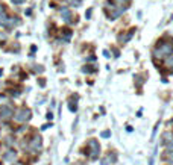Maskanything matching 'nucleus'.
<instances>
[{
    "label": "nucleus",
    "instance_id": "8",
    "mask_svg": "<svg viewBox=\"0 0 173 165\" xmlns=\"http://www.w3.org/2000/svg\"><path fill=\"white\" fill-rule=\"evenodd\" d=\"M134 32H135V29H131V30H129V32H128V34H126L125 36H120V40H123V42H128L129 40H131V38H132V35H134Z\"/></svg>",
    "mask_w": 173,
    "mask_h": 165
},
{
    "label": "nucleus",
    "instance_id": "18",
    "mask_svg": "<svg viewBox=\"0 0 173 165\" xmlns=\"http://www.w3.org/2000/svg\"><path fill=\"white\" fill-rule=\"evenodd\" d=\"M90 15H91V9L86 11V18H90Z\"/></svg>",
    "mask_w": 173,
    "mask_h": 165
},
{
    "label": "nucleus",
    "instance_id": "5",
    "mask_svg": "<svg viewBox=\"0 0 173 165\" xmlns=\"http://www.w3.org/2000/svg\"><path fill=\"white\" fill-rule=\"evenodd\" d=\"M40 148H41V138L40 136H34V140H32L30 144H29V150L36 152V150H40Z\"/></svg>",
    "mask_w": 173,
    "mask_h": 165
},
{
    "label": "nucleus",
    "instance_id": "9",
    "mask_svg": "<svg viewBox=\"0 0 173 165\" xmlns=\"http://www.w3.org/2000/svg\"><path fill=\"white\" fill-rule=\"evenodd\" d=\"M170 141H173V135L170 132H164L163 133V142H170Z\"/></svg>",
    "mask_w": 173,
    "mask_h": 165
},
{
    "label": "nucleus",
    "instance_id": "14",
    "mask_svg": "<svg viewBox=\"0 0 173 165\" xmlns=\"http://www.w3.org/2000/svg\"><path fill=\"white\" fill-rule=\"evenodd\" d=\"M167 152H169V153H173V141H170L169 144H167Z\"/></svg>",
    "mask_w": 173,
    "mask_h": 165
},
{
    "label": "nucleus",
    "instance_id": "19",
    "mask_svg": "<svg viewBox=\"0 0 173 165\" xmlns=\"http://www.w3.org/2000/svg\"><path fill=\"white\" fill-rule=\"evenodd\" d=\"M3 12H5V8L2 6V5H0V14H3Z\"/></svg>",
    "mask_w": 173,
    "mask_h": 165
},
{
    "label": "nucleus",
    "instance_id": "16",
    "mask_svg": "<svg viewBox=\"0 0 173 165\" xmlns=\"http://www.w3.org/2000/svg\"><path fill=\"white\" fill-rule=\"evenodd\" d=\"M5 40H6V35H5V34H3V32H2V30H0V41H2V42H3Z\"/></svg>",
    "mask_w": 173,
    "mask_h": 165
},
{
    "label": "nucleus",
    "instance_id": "3",
    "mask_svg": "<svg viewBox=\"0 0 173 165\" xmlns=\"http://www.w3.org/2000/svg\"><path fill=\"white\" fill-rule=\"evenodd\" d=\"M86 146L91 147V150L88 152V155L91 159H96L97 156H99V152H100V146H99V142H97L96 140H90L88 142H86Z\"/></svg>",
    "mask_w": 173,
    "mask_h": 165
},
{
    "label": "nucleus",
    "instance_id": "6",
    "mask_svg": "<svg viewBox=\"0 0 173 165\" xmlns=\"http://www.w3.org/2000/svg\"><path fill=\"white\" fill-rule=\"evenodd\" d=\"M59 11H61V15H62L64 21H66V23H72V12L68 11V8L64 6V8H61Z\"/></svg>",
    "mask_w": 173,
    "mask_h": 165
},
{
    "label": "nucleus",
    "instance_id": "17",
    "mask_svg": "<svg viewBox=\"0 0 173 165\" xmlns=\"http://www.w3.org/2000/svg\"><path fill=\"white\" fill-rule=\"evenodd\" d=\"M24 0H12V3H15V5H21Z\"/></svg>",
    "mask_w": 173,
    "mask_h": 165
},
{
    "label": "nucleus",
    "instance_id": "12",
    "mask_svg": "<svg viewBox=\"0 0 173 165\" xmlns=\"http://www.w3.org/2000/svg\"><path fill=\"white\" fill-rule=\"evenodd\" d=\"M82 71L84 73H93V71H96V67H88V65H86V67L82 68Z\"/></svg>",
    "mask_w": 173,
    "mask_h": 165
},
{
    "label": "nucleus",
    "instance_id": "4",
    "mask_svg": "<svg viewBox=\"0 0 173 165\" xmlns=\"http://www.w3.org/2000/svg\"><path fill=\"white\" fill-rule=\"evenodd\" d=\"M11 117H14V111L9 106H3L0 109V120H9Z\"/></svg>",
    "mask_w": 173,
    "mask_h": 165
},
{
    "label": "nucleus",
    "instance_id": "15",
    "mask_svg": "<svg viewBox=\"0 0 173 165\" xmlns=\"http://www.w3.org/2000/svg\"><path fill=\"white\" fill-rule=\"evenodd\" d=\"M111 135V132L109 130H105V132H102V138H108Z\"/></svg>",
    "mask_w": 173,
    "mask_h": 165
},
{
    "label": "nucleus",
    "instance_id": "13",
    "mask_svg": "<svg viewBox=\"0 0 173 165\" xmlns=\"http://www.w3.org/2000/svg\"><path fill=\"white\" fill-rule=\"evenodd\" d=\"M166 65L169 67V68H170V71L173 73V58H170V59H169V61L166 62Z\"/></svg>",
    "mask_w": 173,
    "mask_h": 165
},
{
    "label": "nucleus",
    "instance_id": "7",
    "mask_svg": "<svg viewBox=\"0 0 173 165\" xmlns=\"http://www.w3.org/2000/svg\"><path fill=\"white\" fill-rule=\"evenodd\" d=\"M15 158H17L15 152H14V150H8V152L3 155V161H5V162H14Z\"/></svg>",
    "mask_w": 173,
    "mask_h": 165
},
{
    "label": "nucleus",
    "instance_id": "11",
    "mask_svg": "<svg viewBox=\"0 0 173 165\" xmlns=\"http://www.w3.org/2000/svg\"><path fill=\"white\" fill-rule=\"evenodd\" d=\"M166 161H167V164L173 165V153H167V155H166Z\"/></svg>",
    "mask_w": 173,
    "mask_h": 165
},
{
    "label": "nucleus",
    "instance_id": "10",
    "mask_svg": "<svg viewBox=\"0 0 173 165\" xmlns=\"http://www.w3.org/2000/svg\"><path fill=\"white\" fill-rule=\"evenodd\" d=\"M68 108H70V111H72V112H74V111H76V108H78V105H76V99H72L70 100V103H68Z\"/></svg>",
    "mask_w": 173,
    "mask_h": 165
},
{
    "label": "nucleus",
    "instance_id": "1",
    "mask_svg": "<svg viewBox=\"0 0 173 165\" xmlns=\"http://www.w3.org/2000/svg\"><path fill=\"white\" fill-rule=\"evenodd\" d=\"M156 50H159L161 52V55H163L164 58L166 56H170L172 53H173V40L170 41H163V42H159L158 47H156Z\"/></svg>",
    "mask_w": 173,
    "mask_h": 165
},
{
    "label": "nucleus",
    "instance_id": "2",
    "mask_svg": "<svg viewBox=\"0 0 173 165\" xmlns=\"http://www.w3.org/2000/svg\"><path fill=\"white\" fill-rule=\"evenodd\" d=\"M14 118H15V121L24 123V121H28V120L30 118V111H29V109H26V108H21V109H18L17 112H15Z\"/></svg>",
    "mask_w": 173,
    "mask_h": 165
}]
</instances>
